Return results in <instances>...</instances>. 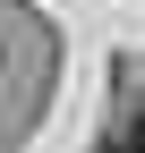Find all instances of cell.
I'll return each mask as SVG.
<instances>
[{"label":"cell","instance_id":"obj_1","mask_svg":"<svg viewBox=\"0 0 145 153\" xmlns=\"http://www.w3.org/2000/svg\"><path fill=\"white\" fill-rule=\"evenodd\" d=\"M102 153H145V111H128V119L111 128V145H102Z\"/></svg>","mask_w":145,"mask_h":153}]
</instances>
